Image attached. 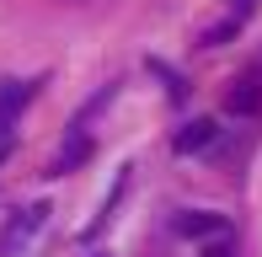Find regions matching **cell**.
<instances>
[{"label":"cell","mask_w":262,"mask_h":257,"mask_svg":"<svg viewBox=\"0 0 262 257\" xmlns=\"http://www.w3.org/2000/svg\"><path fill=\"white\" fill-rule=\"evenodd\" d=\"M225 113H235V118L262 113V70H246V75L230 80V91H225Z\"/></svg>","instance_id":"7a4b0ae2"},{"label":"cell","mask_w":262,"mask_h":257,"mask_svg":"<svg viewBox=\"0 0 262 257\" xmlns=\"http://www.w3.org/2000/svg\"><path fill=\"white\" fill-rule=\"evenodd\" d=\"M209 257H230V247H214V252H209Z\"/></svg>","instance_id":"ba28073f"},{"label":"cell","mask_w":262,"mask_h":257,"mask_svg":"<svg viewBox=\"0 0 262 257\" xmlns=\"http://www.w3.org/2000/svg\"><path fill=\"white\" fill-rule=\"evenodd\" d=\"M49 215H54L49 204H27L21 215H11V220H6V230H0V257H27V252H32V241L49 230Z\"/></svg>","instance_id":"6da1fadb"},{"label":"cell","mask_w":262,"mask_h":257,"mask_svg":"<svg viewBox=\"0 0 262 257\" xmlns=\"http://www.w3.org/2000/svg\"><path fill=\"white\" fill-rule=\"evenodd\" d=\"M70 6H80V0H70Z\"/></svg>","instance_id":"9c48e42d"},{"label":"cell","mask_w":262,"mask_h":257,"mask_svg":"<svg viewBox=\"0 0 262 257\" xmlns=\"http://www.w3.org/2000/svg\"><path fill=\"white\" fill-rule=\"evenodd\" d=\"M214 139H220V123H214V118H193V123H182L171 134V150H177V156H198V150H209Z\"/></svg>","instance_id":"5b68a950"},{"label":"cell","mask_w":262,"mask_h":257,"mask_svg":"<svg viewBox=\"0 0 262 257\" xmlns=\"http://www.w3.org/2000/svg\"><path fill=\"white\" fill-rule=\"evenodd\" d=\"M97 257H102V252H97Z\"/></svg>","instance_id":"30bf717a"},{"label":"cell","mask_w":262,"mask_h":257,"mask_svg":"<svg viewBox=\"0 0 262 257\" xmlns=\"http://www.w3.org/2000/svg\"><path fill=\"white\" fill-rule=\"evenodd\" d=\"M80 161H91V134H86V128H70V139H64V150L54 156L49 177H64V172H75Z\"/></svg>","instance_id":"52a82bcc"},{"label":"cell","mask_w":262,"mask_h":257,"mask_svg":"<svg viewBox=\"0 0 262 257\" xmlns=\"http://www.w3.org/2000/svg\"><path fill=\"white\" fill-rule=\"evenodd\" d=\"M171 230L177 236H187V241H204V236H225V215H214V209H182V215L171 220Z\"/></svg>","instance_id":"277c9868"},{"label":"cell","mask_w":262,"mask_h":257,"mask_svg":"<svg viewBox=\"0 0 262 257\" xmlns=\"http://www.w3.org/2000/svg\"><path fill=\"white\" fill-rule=\"evenodd\" d=\"M32 91H38V80H0V145L11 139V123L21 118V108L32 102Z\"/></svg>","instance_id":"3957f363"},{"label":"cell","mask_w":262,"mask_h":257,"mask_svg":"<svg viewBox=\"0 0 262 257\" xmlns=\"http://www.w3.org/2000/svg\"><path fill=\"white\" fill-rule=\"evenodd\" d=\"M252 11H257V0H230V11H225V22H214V27L204 32V49H220V43H230L235 32L252 22Z\"/></svg>","instance_id":"8992f818"}]
</instances>
